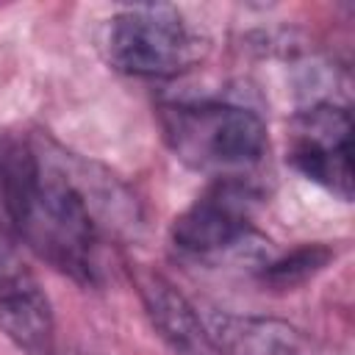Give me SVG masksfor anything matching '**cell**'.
<instances>
[{
  "label": "cell",
  "mask_w": 355,
  "mask_h": 355,
  "mask_svg": "<svg viewBox=\"0 0 355 355\" xmlns=\"http://www.w3.org/2000/svg\"><path fill=\"white\" fill-rule=\"evenodd\" d=\"M0 333L25 355H55V313L39 277L0 225Z\"/></svg>",
  "instance_id": "6"
},
{
  "label": "cell",
  "mask_w": 355,
  "mask_h": 355,
  "mask_svg": "<svg viewBox=\"0 0 355 355\" xmlns=\"http://www.w3.org/2000/svg\"><path fill=\"white\" fill-rule=\"evenodd\" d=\"M211 333L225 355H330L305 330L272 316L214 313Z\"/></svg>",
  "instance_id": "8"
},
{
  "label": "cell",
  "mask_w": 355,
  "mask_h": 355,
  "mask_svg": "<svg viewBox=\"0 0 355 355\" xmlns=\"http://www.w3.org/2000/svg\"><path fill=\"white\" fill-rule=\"evenodd\" d=\"M261 191L244 178H219L172 222V241L191 255H216L250 244Z\"/></svg>",
  "instance_id": "4"
},
{
  "label": "cell",
  "mask_w": 355,
  "mask_h": 355,
  "mask_svg": "<svg viewBox=\"0 0 355 355\" xmlns=\"http://www.w3.org/2000/svg\"><path fill=\"white\" fill-rule=\"evenodd\" d=\"M114 189L67 155L17 133L0 136V205L17 239L80 286L105 275V233Z\"/></svg>",
  "instance_id": "1"
},
{
  "label": "cell",
  "mask_w": 355,
  "mask_h": 355,
  "mask_svg": "<svg viewBox=\"0 0 355 355\" xmlns=\"http://www.w3.org/2000/svg\"><path fill=\"white\" fill-rule=\"evenodd\" d=\"M136 283L144 311L172 355H225L214 333L202 324L197 308L166 277L141 272Z\"/></svg>",
  "instance_id": "7"
},
{
  "label": "cell",
  "mask_w": 355,
  "mask_h": 355,
  "mask_svg": "<svg viewBox=\"0 0 355 355\" xmlns=\"http://www.w3.org/2000/svg\"><path fill=\"white\" fill-rule=\"evenodd\" d=\"M103 47L125 75L175 78L205 58L208 39L172 6H133L108 19Z\"/></svg>",
  "instance_id": "3"
},
{
  "label": "cell",
  "mask_w": 355,
  "mask_h": 355,
  "mask_svg": "<svg viewBox=\"0 0 355 355\" xmlns=\"http://www.w3.org/2000/svg\"><path fill=\"white\" fill-rule=\"evenodd\" d=\"M161 130L183 164L216 178H244L269 147L258 111L227 100H183L161 108Z\"/></svg>",
  "instance_id": "2"
},
{
  "label": "cell",
  "mask_w": 355,
  "mask_h": 355,
  "mask_svg": "<svg viewBox=\"0 0 355 355\" xmlns=\"http://www.w3.org/2000/svg\"><path fill=\"white\" fill-rule=\"evenodd\" d=\"M291 166L338 200L352 197V116L344 105L313 103L297 114Z\"/></svg>",
  "instance_id": "5"
},
{
  "label": "cell",
  "mask_w": 355,
  "mask_h": 355,
  "mask_svg": "<svg viewBox=\"0 0 355 355\" xmlns=\"http://www.w3.org/2000/svg\"><path fill=\"white\" fill-rule=\"evenodd\" d=\"M333 258V252L322 244H308V247H300L277 261H269L263 263L261 269V280L275 286V288H294L305 280H311L316 272H322L327 266V261Z\"/></svg>",
  "instance_id": "9"
}]
</instances>
